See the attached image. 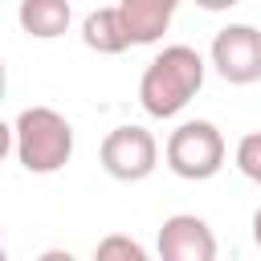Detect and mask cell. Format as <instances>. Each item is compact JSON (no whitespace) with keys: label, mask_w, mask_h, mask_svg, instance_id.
<instances>
[{"label":"cell","mask_w":261,"mask_h":261,"mask_svg":"<svg viewBox=\"0 0 261 261\" xmlns=\"http://www.w3.org/2000/svg\"><path fill=\"white\" fill-rule=\"evenodd\" d=\"M204 57L192 45H163L143 77H139V102L151 118H175L204 86Z\"/></svg>","instance_id":"6da1fadb"},{"label":"cell","mask_w":261,"mask_h":261,"mask_svg":"<svg viewBox=\"0 0 261 261\" xmlns=\"http://www.w3.org/2000/svg\"><path fill=\"white\" fill-rule=\"evenodd\" d=\"M94 261H151V253L126 232H106L94 245Z\"/></svg>","instance_id":"30bf717a"},{"label":"cell","mask_w":261,"mask_h":261,"mask_svg":"<svg viewBox=\"0 0 261 261\" xmlns=\"http://www.w3.org/2000/svg\"><path fill=\"white\" fill-rule=\"evenodd\" d=\"M224 135L216 130V122L208 118H192V122H179L171 135H167V147H163V159L167 167L179 175V179H212L220 167H224Z\"/></svg>","instance_id":"3957f363"},{"label":"cell","mask_w":261,"mask_h":261,"mask_svg":"<svg viewBox=\"0 0 261 261\" xmlns=\"http://www.w3.org/2000/svg\"><path fill=\"white\" fill-rule=\"evenodd\" d=\"M98 159H102V171L110 179H122V184H139L147 179L155 167H159V139L147 130V126H114L102 147H98Z\"/></svg>","instance_id":"277c9868"},{"label":"cell","mask_w":261,"mask_h":261,"mask_svg":"<svg viewBox=\"0 0 261 261\" xmlns=\"http://www.w3.org/2000/svg\"><path fill=\"white\" fill-rule=\"evenodd\" d=\"M16 16H20V29H24L29 37L49 41V37H61V33L69 29L73 8H69L65 0H24Z\"/></svg>","instance_id":"9c48e42d"},{"label":"cell","mask_w":261,"mask_h":261,"mask_svg":"<svg viewBox=\"0 0 261 261\" xmlns=\"http://www.w3.org/2000/svg\"><path fill=\"white\" fill-rule=\"evenodd\" d=\"M212 69L232 82V86H253L261 82V29L253 24H224L212 37Z\"/></svg>","instance_id":"5b68a950"},{"label":"cell","mask_w":261,"mask_h":261,"mask_svg":"<svg viewBox=\"0 0 261 261\" xmlns=\"http://www.w3.org/2000/svg\"><path fill=\"white\" fill-rule=\"evenodd\" d=\"M118 16H122V29H126V41L130 49L135 45H155L171 16H175V4L171 0H122L118 4Z\"/></svg>","instance_id":"52a82bcc"},{"label":"cell","mask_w":261,"mask_h":261,"mask_svg":"<svg viewBox=\"0 0 261 261\" xmlns=\"http://www.w3.org/2000/svg\"><path fill=\"white\" fill-rule=\"evenodd\" d=\"M155 249L159 261H216V232L208 228L204 216L175 212L159 224Z\"/></svg>","instance_id":"8992f818"},{"label":"cell","mask_w":261,"mask_h":261,"mask_svg":"<svg viewBox=\"0 0 261 261\" xmlns=\"http://www.w3.org/2000/svg\"><path fill=\"white\" fill-rule=\"evenodd\" d=\"M37 261H77V257H73L69 249H45V253H41Z\"/></svg>","instance_id":"8fae6325"},{"label":"cell","mask_w":261,"mask_h":261,"mask_svg":"<svg viewBox=\"0 0 261 261\" xmlns=\"http://www.w3.org/2000/svg\"><path fill=\"white\" fill-rule=\"evenodd\" d=\"M16 163L33 175H53L73 159V126L53 106H24L12 122Z\"/></svg>","instance_id":"7a4b0ae2"},{"label":"cell","mask_w":261,"mask_h":261,"mask_svg":"<svg viewBox=\"0 0 261 261\" xmlns=\"http://www.w3.org/2000/svg\"><path fill=\"white\" fill-rule=\"evenodd\" d=\"M82 41L94 49V53H126L130 41H126V29H122V16H118V4H106V8H94L86 20H82Z\"/></svg>","instance_id":"ba28073f"},{"label":"cell","mask_w":261,"mask_h":261,"mask_svg":"<svg viewBox=\"0 0 261 261\" xmlns=\"http://www.w3.org/2000/svg\"><path fill=\"white\" fill-rule=\"evenodd\" d=\"M253 241H257V245H261V208H257V212H253Z\"/></svg>","instance_id":"7c38bea8"}]
</instances>
